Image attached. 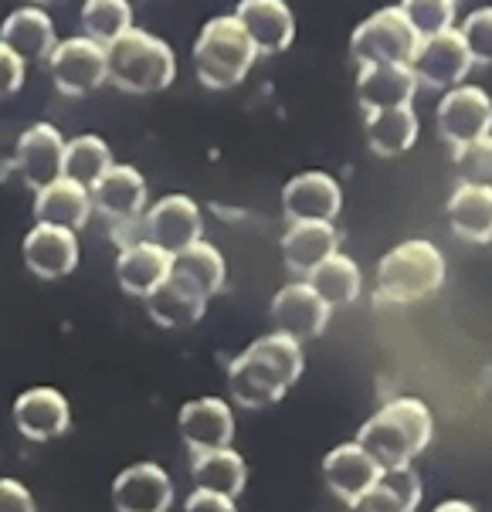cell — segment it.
<instances>
[{"label":"cell","mask_w":492,"mask_h":512,"mask_svg":"<svg viewBox=\"0 0 492 512\" xmlns=\"http://www.w3.org/2000/svg\"><path fill=\"white\" fill-rule=\"evenodd\" d=\"M397 7L408 14V21L421 38L452 31L459 24V4L455 0H401Z\"/></svg>","instance_id":"35"},{"label":"cell","mask_w":492,"mask_h":512,"mask_svg":"<svg viewBox=\"0 0 492 512\" xmlns=\"http://www.w3.org/2000/svg\"><path fill=\"white\" fill-rule=\"evenodd\" d=\"M330 316H333V309L326 306L323 295L306 279L282 285L272 299L275 333H286L296 343H309V340H316V336H323V329L330 326Z\"/></svg>","instance_id":"11"},{"label":"cell","mask_w":492,"mask_h":512,"mask_svg":"<svg viewBox=\"0 0 492 512\" xmlns=\"http://www.w3.org/2000/svg\"><path fill=\"white\" fill-rule=\"evenodd\" d=\"M455 28H459L472 62L492 68V4L469 11L459 24H455Z\"/></svg>","instance_id":"36"},{"label":"cell","mask_w":492,"mask_h":512,"mask_svg":"<svg viewBox=\"0 0 492 512\" xmlns=\"http://www.w3.org/2000/svg\"><path fill=\"white\" fill-rule=\"evenodd\" d=\"M31 4H48V0H31Z\"/></svg>","instance_id":"42"},{"label":"cell","mask_w":492,"mask_h":512,"mask_svg":"<svg viewBox=\"0 0 492 512\" xmlns=\"http://www.w3.org/2000/svg\"><path fill=\"white\" fill-rule=\"evenodd\" d=\"M174 268V255L163 251L153 241H133V245L119 248L116 255V282L126 295L146 299L157 285L167 279Z\"/></svg>","instance_id":"22"},{"label":"cell","mask_w":492,"mask_h":512,"mask_svg":"<svg viewBox=\"0 0 492 512\" xmlns=\"http://www.w3.org/2000/svg\"><path fill=\"white\" fill-rule=\"evenodd\" d=\"M14 428L28 441H55L62 438L72 424V407L68 397L55 387H31L17 394L14 401Z\"/></svg>","instance_id":"14"},{"label":"cell","mask_w":492,"mask_h":512,"mask_svg":"<svg viewBox=\"0 0 492 512\" xmlns=\"http://www.w3.org/2000/svg\"><path fill=\"white\" fill-rule=\"evenodd\" d=\"M235 17L255 41L258 55H279L296 41V14L286 0H238Z\"/></svg>","instance_id":"19"},{"label":"cell","mask_w":492,"mask_h":512,"mask_svg":"<svg viewBox=\"0 0 492 512\" xmlns=\"http://www.w3.org/2000/svg\"><path fill=\"white\" fill-rule=\"evenodd\" d=\"M411 68H414L418 85L448 92L469 78L476 62H472L459 28H452V31H442V34H431V38H421V45L411 58Z\"/></svg>","instance_id":"9"},{"label":"cell","mask_w":492,"mask_h":512,"mask_svg":"<svg viewBox=\"0 0 492 512\" xmlns=\"http://www.w3.org/2000/svg\"><path fill=\"white\" fill-rule=\"evenodd\" d=\"M174 482L160 465H129L112 482V506L116 512H170Z\"/></svg>","instance_id":"17"},{"label":"cell","mask_w":492,"mask_h":512,"mask_svg":"<svg viewBox=\"0 0 492 512\" xmlns=\"http://www.w3.org/2000/svg\"><path fill=\"white\" fill-rule=\"evenodd\" d=\"M207 295L197 292L191 282L177 279L174 272L163 279L157 289L143 299L146 312H150V319L163 329H184V326H194L201 323V316L207 312Z\"/></svg>","instance_id":"24"},{"label":"cell","mask_w":492,"mask_h":512,"mask_svg":"<svg viewBox=\"0 0 492 512\" xmlns=\"http://www.w3.org/2000/svg\"><path fill=\"white\" fill-rule=\"evenodd\" d=\"M184 512H238V506H235V499L221 496V492L194 489L191 496L184 499Z\"/></svg>","instance_id":"40"},{"label":"cell","mask_w":492,"mask_h":512,"mask_svg":"<svg viewBox=\"0 0 492 512\" xmlns=\"http://www.w3.org/2000/svg\"><path fill=\"white\" fill-rule=\"evenodd\" d=\"M24 72H28V62L0 41V99H11V95L21 89Z\"/></svg>","instance_id":"38"},{"label":"cell","mask_w":492,"mask_h":512,"mask_svg":"<svg viewBox=\"0 0 492 512\" xmlns=\"http://www.w3.org/2000/svg\"><path fill=\"white\" fill-rule=\"evenodd\" d=\"M455 4H469V0H455Z\"/></svg>","instance_id":"43"},{"label":"cell","mask_w":492,"mask_h":512,"mask_svg":"<svg viewBox=\"0 0 492 512\" xmlns=\"http://www.w3.org/2000/svg\"><path fill=\"white\" fill-rule=\"evenodd\" d=\"M24 265L31 268V275L45 282L65 279L79 265V238L75 231L51 228V224H34L21 241Z\"/></svg>","instance_id":"16"},{"label":"cell","mask_w":492,"mask_h":512,"mask_svg":"<svg viewBox=\"0 0 492 512\" xmlns=\"http://www.w3.org/2000/svg\"><path fill=\"white\" fill-rule=\"evenodd\" d=\"M418 78L411 65H360L357 68V102L364 112L411 106L418 95Z\"/></svg>","instance_id":"21"},{"label":"cell","mask_w":492,"mask_h":512,"mask_svg":"<svg viewBox=\"0 0 492 512\" xmlns=\"http://www.w3.org/2000/svg\"><path fill=\"white\" fill-rule=\"evenodd\" d=\"M92 204L99 214H106L109 224H129L146 214V177L136 167L112 163V170L92 187Z\"/></svg>","instance_id":"20"},{"label":"cell","mask_w":492,"mask_h":512,"mask_svg":"<svg viewBox=\"0 0 492 512\" xmlns=\"http://www.w3.org/2000/svg\"><path fill=\"white\" fill-rule=\"evenodd\" d=\"M82 28L92 41L99 45H112L116 38H123L126 31H133V4L129 0H85L82 4Z\"/></svg>","instance_id":"34"},{"label":"cell","mask_w":492,"mask_h":512,"mask_svg":"<svg viewBox=\"0 0 492 512\" xmlns=\"http://www.w3.org/2000/svg\"><path fill=\"white\" fill-rule=\"evenodd\" d=\"M204 234V214L201 204L187 194H167L160 197L150 211L143 214V238L160 245L170 255H180L201 241Z\"/></svg>","instance_id":"10"},{"label":"cell","mask_w":492,"mask_h":512,"mask_svg":"<svg viewBox=\"0 0 492 512\" xmlns=\"http://www.w3.org/2000/svg\"><path fill=\"white\" fill-rule=\"evenodd\" d=\"M435 126L438 136L459 150V146L482 140V136L492 133V99L482 85H455V89L442 92L435 109Z\"/></svg>","instance_id":"8"},{"label":"cell","mask_w":492,"mask_h":512,"mask_svg":"<svg viewBox=\"0 0 492 512\" xmlns=\"http://www.w3.org/2000/svg\"><path fill=\"white\" fill-rule=\"evenodd\" d=\"M455 170H459L462 184L492 187V133L459 146L455 150Z\"/></svg>","instance_id":"37"},{"label":"cell","mask_w":492,"mask_h":512,"mask_svg":"<svg viewBox=\"0 0 492 512\" xmlns=\"http://www.w3.org/2000/svg\"><path fill=\"white\" fill-rule=\"evenodd\" d=\"M258 62V48L235 14H218L194 41V72L204 89L228 92L248 78Z\"/></svg>","instance_id":"4"},{"label":"cell","mask_w":492,"mask_h":512,"mask_svg":"<svg viewBox=\"0 0 492 512\" xmlns=\"http://www.w3.org/2000/svg\"><path fill=\"white\" fill-rule=\"evenodd\" d=\"M302 370H306L302 343L272 329L228 363V394L248 411H262V407L279 404L296 387Z\"/></svg>","instance_id":"1"},{"label":"cell","mask_w":492,"mask_h":512,"mask_svg":"<svg viewBox=\"0 0 492 512\" xmlns=\"http://www.w3.org/2000/svg\"><path fill=\"white\" fill-rule=\"evenodd\" d=\"M0 512H38L31 489L21 479H0Z\"/></svg>","instance_id":"39"},{"label":"cell","mask_w":492,"mask_h":512,"mask_svg":"<svg viewBox=\"0 0 492 512\" xmlns=\"http://www.w3.org/2000/svg\"><path fill=\"white\" fill-rule=\"evenodd\" d=\"M170 272H174L177 279L191 282L197 292H204L207 299H211V295H218L224 289V279H228V262H224V255L214 245L197 241V245L184 248L180 255H174V268H170Z\"/></svg>","instance_id":"32"},{"label":"cell","mask_w":492,"mask_h":512,"mask_svg":"<svg viewBox=\"0 0 492 512\" xmlns=\"http://www.w3.org/2000/svg\"><path fill=\"white\" fill-rule=\"evenodd\" d=\"M306 282L323 295V302L330 309H343L350 302L360 299V289H364V275H360L357 262L343 251L326 258L323 265H316L313 272L306 275Z\"/></svg>","instance_id":"31"},{"label":"cell","mask_w":492,"mask_h":512,"mask_svg":"<svg viewBox=\"0 0 492 512\" xmlns=\"http://www.w3.org/2000/svg\"><path fill=\"white\" fill-rule=\"evenodd\" d=\"M445 285V255L435 241L428 238H408L394 245L377 262L374 292L381 302L391 306H408L435 295Z\"/></svg>","instance_id":"3"},{"label":"cell","mask_w":492,"mask_h":512,"mask_svg":"<svg viewBox=\"0 0 492 512\" xmlns=\"http://www.w3.org/2000/svg\"><path fill=\"white\" fill-rule=\"evenodd\" d=\"M421 34L414 31L401 7H381L357 24L350 34V55L360 65H411Z\"/></svg>","instance_id":"6"},{"label":"cell","mask_w":492,"mask_h":512,"mask_svg":"<svg viewBox=\"0 0 492 512\" xmlns=\"http://www.w3.org/2000/svg\"><path fill=\"white\" fill-rule=\"evenodd\" d=\"M367 123V146L377 156H401L408 153L414 143H418L421 123L414 106H397V109H377V112H364Z\"/></svg>","instance_id":"30"},{"label":"cell","mask_w":492,"mask_h":512,"mask_svg":"<svg viewBox=\"0 0 492 512\" xmlns=\"http://www.w3.org/2000/svg\"><path fill=\"white\" fill-rule=\"evenodd\" d=\"M191 479L194 489L221 492V496L238 499L248 485V465L231 445L211 451H191Z\"/></svg>","instance_id":"27"},{"label":"cell","mask_w":492,"mask_h":512,"mask_svg":"<svg viewBox=\"0 0 492 512\" xmlns=\"http://www.w3.org/2000/svg\"><path fill=\"white\" fill-rule=\"evenodd\" d=\"M177 431L191 451L228 448L235 441V414L221 397H197L180 407Z\"/></svg>","instance_id":"18"},{"label":"cell","mask_w":492,"mask_h":512,"mask_svg":"<svg viewBox=\"0 0 492 512\" xmlns=\"http://www.w3.org/2000/svg\"><path fill=\"white\" fill-rule=\"evenodd\" d=\"M109 170H112V150L106 146V140L85 133L65 143V167H62L65 180L92 190Z\"/></svg>","instance_id":"33"},{"label":"cell","mask_w":492,"mask_h":512,"mask_svg":"<svg viewBox=\"0 0 492 512\" xmlns=\"http://www.w3.org/2000/svg\"><path fill=\"white\" fill-rule=\"evenodd\" d=\"M0 41L11 51H17L24 62H48L51 51L58 45L55 21L38 4L17 7V11L7 14L4 28H0Z\"/></svg>","instance_id":"26"},{"label":"cell","mask_w":492,"mask_h":512,"mask_svg":"<svg viewBox=\"0 0 492 512\" xmlns=\"http://www.w3.org/2000/svg\"><path fill=\"white\" fill-rule=\"evenodd\" d=\"M448 224L455 238L469 245H489L492 241V187L459 184L448 197Z\"/></svg>","instance_id":"28"},{"label":"cell","mask_w":492,"mask_h":512,"mask_svg":"<svg viewBox=\"0 0 492 512\" xmlns=\"http://www.w3.org/2000/svg\"><path fill=\"white\" fill-rule=\"evenodd\" d=\"M279 248L289 272L309 275L316 265H323L326 258L340 251V234H336L333 221H289Z\"/></svg>","instance_id":"23"},{"label":"cell","mask_w":492,"mask_h":512,"mask_svg":"<svg viewBox=\"0 0 492 512\" xmlns=\"http://www.w3.org/2000/svg\"><path fill=\"white\" fill-rule=\"evenodd\" d=\"M109 82L129 95H153L174 85L177 55L157 34L133 28L106 48Z\"/></svg>","instance_id":"5"},{"label":"cell","mask_w":492,"mask_h":512,"mask_svg":"<svg viewBox=\"0 0 492 512\" xmlns=\"http://www.w3.org/2000/svg\"><path fill=\"white\" fill-rule=\"evenodd\" d=\"M384 468L374 462V455L360 441H343L323 458V479L340 502L353 506L367 489H374Z\"/></svg>","instance_id":"15"},{"label":"cell","mask_w":492,"mask_h":512,"mask_svg":"<svg viewBox=\"0 0 492 512\" xmlns=\"http://www.w3.org/2000/svg\"><path fill=\"white\" fill-rule=\"evenodd\" d=\"M425 485L414 468H391L377 479L374 489L350 506V512H418Z\"/></svg>","instance_id":"29"},{"label":"cell","mask_w":492,"mask_h":512,"mask_svg":"<svg viewBox=\"0 0 492 512\" xmlns=\"http://www.w3.org/2000/svg\"><path fill=\"white\" fill-rule=\"evenodd\" d=\"M65 136L51 123H34L21 133L14 150V167L31 190H41L62 180L65 167Z\"/></svg>","instance_id":"12"},{"label":"cell","mask_w":492,"mask_h":512,"mask_svg":"<svg viewBox=\"0 0 492 512\" xmlns=\"http://www.w3.org/2000/svg\"><path fill=\"white\" fill-rule=\"evenodd\" d=\"M48 72L55 89L68 99H82L109 82V55L106 45L92 41L89 34L58 41L48 58Z\"/></svg>","instance_id":"7"},{"label":"cell","mask_w":492,"mask_h":512,"mask_svg":"<svg viewBox=\"0 0 492 512\" xmlns=\"http://www.w3.org/2000/svg\"><path fill=\"white\" fill-rule=\"evenodd\" d=\"M431 435H435L431 407L421 397H394L364 421L357 441L384 472H391V468H411L414 458L431 445Z\"/></svg>","instance_id":"2"},{"label":"cell","mask_w":492,"mask_h":512,"mask_svg":"<svg viewBox=\"0 0 492 512\" xmlns=\"http://www.w3.org/2000/svg\"><path fill=\"white\" fill-rule=\"evenodd\" d=\"M282 211L289 221H336L343 211V187L333 173L306 170L282 187Z\"/></svg>","instance_id":"13"},{"label":"cell","mask_w":492,"mask_h":512,"mask_svg":"<svg viewBox=\"0 0 492 512\" xmlns=\"http://www.w3.org/2000/svg\"><path fill=\"white\" fill-rule=\"evenodd\" d=\"M92 211V190H85L72 180H55V184L34 190V218L38 224H51V228H65V231H79L89 224Z\"/></svg>","instance_id":"25"},{"label":"cell","mask_w":492,"mask_h":512,"mask_svg":"<svg viewBox=\"0 0 492 512\" xmlns=\"http://www.w3.org/2000/svg\"><path fill=\"white\" fill-rule=\"evenodd\" d=\"M431 512H479L472 502H465V499H445V502H438Z\"/></svg>","instance_id":"41"}]
</instances>
